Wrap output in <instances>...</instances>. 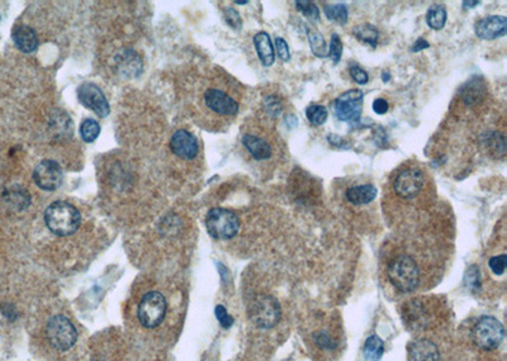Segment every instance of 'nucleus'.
<instances>
[{
    "label": "nucleus",
    "mask_w": 507,
    "mask_h": 361,
    "mask_svg": "<svg viewBox=\"0 0 507 361\" xmlns=\"http://www.w3.org/2000/svg\"><path fill=\"white\" fill-rule=\"evenodd\" d=\"M472 340L483 350H495L504 340V326L495 317H482L472 329Z\"/></svg>",
    "instance_id": "obj_7"
},
{
    "label": "nucleus",
    "mask_w": 507,
    "mask_h": 361,
    "mask_svg": "<svg viewBox=\"0 0 507 361\" xmlns=\"http://www.w3.org/2000/svg\"><path fill=\"white\" fill-rule=\"evenodd\" d=\"M376 188L370 184H355L345 191V199L348 203L354 205V207H363V205H368L376 198Z\"/></svg>",
    "instance_id": "obj_17"
},
{
    "label": "nucleus",
    "mask_w": 507,
    "mask_h": 361,
    "mask_svg": "<svg viewBox=\"0 0 507 361\" xmlns=\"http://www.w3.org/2000/svg\"><path fill=\"white\" fill-rule=\"evenodd\" d=\"M506 255H497V256H493L488 261V266L491 269L493 274L496 275H502L505 272L506 269Z\"/></svg>",
    "instance_id": "obj_32"
},
{
    "label": "nucleus",
    "mask_w": 507,
    "mask_h": 361,
    "mask_svg": "<svg viewBox=\"0 0 507 361\" xmlns=\"http://www.w3.org/2000/svg\"><path fill=\"white\" fill-rule=\"evenodd\" d=\"M466 286L473 292L481 289V272L478 266L472 265L468 268L466 272Z\"/></svg>",
    "instance_id": "obj_29"
},
{
    "label": "nucleus",
    "mask_w": 507,
    "mask_h": 361,
    "mask_svg": "<svg viewBox=\"0 0 507 361\" xmlns=\"http://www.w3.org/2000/svg\"><path fill=\"white\" fill-rule=\"evenodd\" d=\"M480 1H464L463 5L464 8H475V5H478Z\"/></svg>",
    "instance_id": "obj_40"
},
{
    "label": "nucleus",
    "mask_w": 507,
    "mask_h": 361,
    "mask_svg": "<svg viewBox=\"0 0 507 361\" xmlns=\"http://www.w3.org/2000/svg\"><path fill=\"white\" fill-rule=\"evenodd\" d=\"M46 332L49 344L60 351H66L71 349L78 340V334L74 325L64 316L52 317L47 323Z\"/></svg>",
    "instance_id": "obj_8"
},
{
    "label": "nucleus",
    "mask_w": 507,
    "mask_h": 361,
    "mask_svg": "<svg viewBox=\"0 0 507 361\" xmlns=\"http://www.w3.org/2000/svg\"><path fill=\"white\" fill-rule=\"evenodd\" d=\"M403 321L405 325L411 329H425L429 322V312L422 299H412L403 307Z\"/></svg>",
    "instance_id": "obj_16"
},
{
    "label": "nucleus",
    "mask_w": 507,
    "mask_h": 361,
    "mask_svg": "<svg viewBox=\"0 0 507 361\" xmlns=\"http://www.w3.org/2000/svg\"><path fill=\"white\" fill-rule=\"evenodd\" d=\"M264 110L265 113L269 115L270 118H277L282 112H283V100L282 98H279L278 95H269L267 98L264 99Z\"/></svg>",
    "instance_id": "obj_28"
},
{
    "label": "nucleus",
    "mask_w": 507,
    "mask_h": 361,
    "mask_svg": "<svg viewBox=\"0 0 507 361\" xmlns=\"http://www.w3.org/2000/svg\"><path fill=\"white\" fill-rule=\"evenodd\" d=\"M254 45L258 52V56L260 58L262 64L267 67L274 64L275 55H274V47L270 40L269 34L267 32H259L254 37Z\"/></svg>",
    "instance_id": "obj_20"
},
{
    "label": "nucleus",
    "mask_w": 507,
    "mask_h": 361,
    "mask_svg": "<svg viewBox=\"0 0 507 361\" xmlns=\"http://www.w3.org/2000/svg\"><path fill=\"white\" fill-rule=\"evenodd\" d=\"M216 317H217V320L220 321L223 329H229L234 325V318L229 316L223 305L216 307Z\"/></svg>",
    "instance_id": "obj_33"
},
{
    "label": "nucleus",
    "mask_w": 507,
    "mask_h": 361,
    "mask_svg": "<svg viewBox=\"0 0 507 361\" xmlns=\"http://www.w3.org/2000/svg\"><path fill=\"white\" fill-rule=\"evenodd\" d=\"M307 37H308L310 45H311L313 55L317 56V58H326V55H328V46H326V41H325L324 36L321 34L319 30L308 27L307 28Z\"/></svg>",
    "instance_id": "obj_22"
},
{
    "label": "nucleus",
    "mask_w": 507,
    "mask_h": 361,
    "mask_svg": "<svg viewBox=\"0 0 507 361\" xmlns=\"http://www.w3.org/2000/svg\"><path fill=\"white\" fill-rule=\"evenodd\" d=\"M350 75H352V80L359 84V85H365L369 82L368 73L361 69L360 66L354 65L350 67Z\"/></svg>",
    "instance_id": "obj_34"
},
{
    "label": "nucleus",
    "mask_w": 507,
    "mask_h": 361,
    "mask_svg": "<svg viewBox=\"0 0 507 361\" xmlns=\"http://www.w3.org/2000/svg\"><path fill=\"white\" fill-rule=\"evenodd\" d=\"M295 7L302 13L303 16L310 18L312 21H319V12L317 5L312 1H295Z\"/></svg>",
    "instance_id": "obj_30"
},
{
    "label": "nucleus",
    "mask_w": 507,
    "mask_h": 361,
    "mask_svg": "<svg viewBox=\"0 0 507 361\" xmlns=\"http://www.w3.org/2000/svg\"><path fill=\"white\" fill-rule=\"evenodd\" d=\"M139 320L146 329H155L165 318L166 301L159 292L145 294L139 304Z\"/></svg>",
    "instance_id": "obj_9"
},
{
    "label": "nucleus",
    "mask_w": 507,
    "mask_h": 361,
    "mask_svg": "<svg viewBox=\"0 0 507 361\" xmlns=\"http://www.w3.org/2000/svg\"><path fill=\"white\" fill-rule=\"evenodd\" d=\"M100 126L94 119H85L80 126V135L85 142H94L98 139Z\"/></svg>",
    "instance_id": "obj_27"
},
{
    "label": "nucleus",
    "mask_w": 507,
    "mask_h": 361,
    "mask_svg": "<svg viewBox=\"0 0 507 361\" xmlns=\"http://www.w3.org/2000/svg\"><path fill=\"white\" fill-rule=\"evenodd\" d=\"M33 179L37 187L52 191L58 189L63 183V170L56 161L43 160L36 166L33 172Z\"/></svg>",
    "instance_id": "obj_13"
},
{
    "label": "nucleus",
    "mask_w": 507,
    "mask_h": 361,
    "mask_svg": "<svg viewBox=\"0 0 507 361\" xmlns=\"http://www.w3.org/2000/svg\"><path fill=\"white\" fill-rule=\"evenodd\" d=\"M316 342L324 349H334L335 347L334 340L328 336V334H324V332L316 337Z\"/></svg>",
    "instance_id": "obj_37"
},
{
    "label": "nucleus",
    "mask_w": 507,
    "mask_h": 361,
    "mask_svg": "<svg viewBox=\"0 0 507 361\" xmlns=\"http://www.w3.org/2000/svg\"><path fill=\"white\" fill-rule=\"evenodd\" d=\"M78 99L84 107L89 108L95 115L104 118L111 109L103 91L93 82H84L78 89Z\"/></svg>",
    "instance_id": "obj_12"
},
{
    "label": "nucleus",
    "mask_w": 507,
    "mask_h": 361,
    "mask_svg": "<svg viewBox=\"0 0 507 361\" xmlns=\"http://www.w3.org/2000/svg\"><path fill=\"white\" fill-rule=\"evenodd\" d=\"M205 104L212 113L223 119L234 118L240 109L236 95L220 86H212L205 91Z\"/></svg>",
    "instance_id": "obj_6"
},
{
    "label": "nucleus",
    "mask_w": 507,
    "mask_h": 361,
    "mask_svg": "<svg viewBox=\"0 0 507 361\" xmlns=\"http://www.w3.org/2000/svg\"><path fill=\"white\" fill-rule=\"evenodd\" d=\"M364 94L359 89H352L343 93L334 102V113L336 117L348 124L358 122L363 110Z\"/></svg>",
    "instance_id": "obj_11"
},
{
    "label": "nucleus",
    "mask_w": 507,
    "mask_h": 361,
    "mask_svg": "<svg viewBox=\"0 0 507 361\" xmlns=\"http://www.w3.org/2000/svg\"><path fill=\"white\" fill-rule=\"evenodd\" d=\"M409 361H439L438 347L427 340L415 341L409 346Z\"/></svg>",
    "instance_id": "obj_18"
},
{
    "label": "nucleus",
    "mask_w": 507,
    "mask_h": 361,
    "mask_svg": "<svg viewBox=\"0 0 507 361\" xmlns=\"http://www.w3.org/2000/svg\"><path fill=\"white\" fill-rule=\"evenodd\" d=\"M430 45H429V42H426L424 38H418V42L414 45V47H412V52H418V51H421V49H427Z\"/></svg>",
    "instance_id": "obj_39"
},
{
    "label": "nucleus",
    "mask_w": 507,
    "mask_h": 361,
    "mask_svg": "<svg viewBox=\"0 0 507 361\" xmlns=\"http://www.w3.org/2000/svg\"><path fill=\"white\" fill-rule=\"evenodd\" d=\"M385 202L403 208L422 209L436 199L433 178L420 163L409 160L390 176L385 188Z\"/></svg>",
    "instance_id": "obj_1"
},
{
    "label": "nucleus",
    "mask_w": 507,
    "mask_h": 361,
    "mask_svg": "<svg viewBox=\"0 0 507 361\" xmlns=\"http://www.w3.org/2000/svg\"><path fill=\"white\" fill-rule=\"evenodd\" d=\"M12 36L16 47L25 54H31L38 46L36 32L28 25H16L13 30Z\"/></svg>",
    "instance_id": "obj_19"
},
{
    "label": "nucleus",
    "mask_w": 507,
    "mask_h": 361,
    "mask_svg": "<svg viewBox=\"0 0 507 361\" xmlns=\"http://www.w3.org/2000/svg\"><path fill=\"white\" fill-rule=\"evenodd\" d=\"M324 10L330 21H334L340 25H345L348 22V9L343 4H335V5L325 4Z\"/></svg>",
    "instance_id": "obj_26"
},
{
    "label": "nucleus",
    "mask_w": 507,
    "mask_h": 361,
    "mask_svg": "<svg viewBox=\"0 0 507 361\" xmlns=\"http://www.w3.org/2000/svg\"><path fill=\"white\" fill-rule=\"evenodd\" d=\"M447 9L442 4H433L426 13V23L433 30H442L447 23Z\"/></svg>",
    "instance_id": "obj_21"
},
{
    "label": "nucleus",
    "mask_w": 507,
    "mask_h": 361,
    "mask_svg": "<svg viewBox=\"0 0 507 361\" xmlns=\"http://www.w3.org/2000/svg\"><path fill=\"white\" fill-rule=\"evenodd\" d=\"M388 279L393 287L402 293H411L416 290L420 284V268L416 260L407 254L397 255L393 257L387 268Z\"/></svg>",
    "instance_id": "obj_3"
},
{
    "label": "nucleus",
    "mask_w": 507,
    "mask_h": 361,
    "mask_svg": "<svg viewBox=\"0 0 507 361\" xmlns=\"http://www.w3.org/2000/svg\"><path fill=\"white\" fill-rule=\"evenodd\" d=\"M275 47H277V51H278L279 58H282L283 61H288L289 58H291L288 43H286L283 38L277 37V38H275Z\"/></svg>",
    "instance_id": "obj_36"
},
{
    "label": "nucleus",
    "mask_w": 507,
    "mask_h": 361,
    "mask_svg": "<svg viewBox=\"0 0 507 361\" xmlns=\"http://www.w3.org/2000/svg\"><path fill=\"white\" fill-rule=\"evenodd\" d=\"M225 19H226V22H227L232 28H235V30H240V28H241L243 22H241L240 14H238V12H236L235 9H227V10L225 12Z\"/></svg>",
    "instance_id": "obj_35"
},
{
    "label": "nucleus",
    "mask_w": 507,
    "mask_h": 361,
    "mask_svg": "<svg viewBox=\"0 0 507 361\" xmlns=\"http://www.w3.org/2000/svg\"><path fill=\"white\" fill-rule=\"evenodd\" d=\"M328 109L319 104H312L306 109V117L313 126H322L328 121Z\"/></svg>",
    "instance_id": "obj_25"
},
{
    "label": "nucleus",
    "mask_w": 507,
    "mask_h": 361,
    "mask_svg": "<svg viewBox=\"0 0 507 361\" xmlns=\"http://www.w3.org/2000/svg\"><path fill=\"white\" fill-rule=\"evenodd\" d=\"M354 34L363 43H367V45H370L372 47H376L379 32H378V30L374 25H370V23H363V25H357L354 28Z\"/></svg>",
    "instance_id": "obj_24"
},
{
    "label": "nucleus",
    "mask_w": 507,
    "mask_h": 361,
    "mask_svg": "<svg viewBox=\"0 0 507 361\" xmlns=\"http://www.w3.org/2000/svg\"><path fill=\"white\" fill-rule=\"evenodd\" d=\"M205 226L208 233L216 240H229L235 237L240 230V220L238 216L229 209L213 208L205 218Z\"/></svg>",
    "instance_id": "obj_5"
},
{
    "label": "nucleus",
    "mask_w": 507,
    "mask_h": 361,
    "mask_svg": "<svg viewBox=\"0 0 507 361\" xmlns=\"http://www.w3.org/2000/svg\"><path fill=\"white\" fill-rule=\"evenodd\" d=\"M170 148L177 156L192 160L198 155L199 146L196 137L185 130H179L172 135L170 140Z\"/></svg>",
    "instance_id": "obj_15"
},
{
    "label": "nucleus",
    "mask_w": 507,
    "mask_h": 361,
    "mask_svg": "<svg viewBox=\"0 0 507 361\" xmlns=\"http://www.w3.org/2000/svg\"><path fill=\"white\" fill-rule=\"evenodd\" d=\"M507 31V19L504 16H484L475 23V32L482 40L504 37Z\"/></svg>",
    "instance_id": "obj_14"
},
{
    "label": "nucleus",
    "mask_w": 507,
    "mask_h": 361,
    "mask_svg": "<svg viewBox=\"0 0 507 361\" xmlns=\"http://www.w3.org/2000/svg\"><path fill=\"white\" fill-rule=\"evenodd\" d=\"M385 351L383 341L379 337L373 335L368 337L364 344V358L367 361H379Z\"/></svg>",
    "instance_id": "obj_23"
},
{
    "label": "nucleus",
    "mask_w": 507,
    "mask_h": 361,
    "mask_svg": "<svg viewBox=\"0 0 507 361\" xmlns=\"http://www.w3.org/2000/svg\"><path fill=\"white\" fill-rule=\"evenodd\" d=\"M45 221L52 233L58 236H70L79 229L82 217L74 205L58 200L47 207Z\"/></svg>",
    "instance_id": "obj_4"
},
{
    "label": "nucleus",
    "mask_w": 507,
    "mask_h": 361,
    "mask_svg": "<svg viewBox=\"0 0 507 361\" xmlns=\"http://www.w3.org/2000/svg\"><path fill=\"white\" fill-rule=\"evenodd\" d=\"M343 55V42L340 40L339 34L334 33L331 37V43H330V49H328V56L333 60L334 64H339L340 58Z\"/></svg>",
    "instance_id": "obj_31"
},
{
    "label": "nucleus",
    "mask_w": 507,
    "mask_h": 361,
    "mask_svg": "<svg viewBox=\"0 0 507 361\" xmlns=\"http://www.w3.org/2000/svg\"><path fill=\"white\" fill-rule=\"evenodd\" d=\"M236 4H240V5H244V4H247V1H235Z\"/></svg>",
    "instance_id": "obj_41"
},
{
    "label": "nucleus",
    "mask_w": 507,
    "mask_h": 361,
    "mask_svg": "<svg viewBox=\"0 0 507 361\" xmlns=\"http://www.w3.org/2000/svg\"><path fill=\"white\" fill-rule=\"evenodd\" d=\"M388 102L383 98H378L373 102V110L376 115H385L388 112Z\"/></svg>",
    "instance_id": "obj_38"
},
{
    "label": "nucleus",
    "mask_w": 507,
    "mask_h": 361,
    "mask_svg": "<svg viewBox=\"0 0 507 361\" xmlns=\"http://www.w3.org/2000/svg\"><path fill=\"white\" fill-rule=\"evenodd\" d=\"M243 146L250 154L255 161L270 163L283 159L284 148L278 139L274 137L273 132L262 128L260 131L247 132L243 136Z\"/></svg>",
    "instance_id": "obj_2"
},
{
    "label": "nucleus",
    "mask_w": 507,
    "mask_h": 361,
    "mask_svg": "<svg viewBox=\"0 0 507 361\" xmlns=\"http://www.w3.org/2000/svg\"><path fill=\"white\" fill-rule=\"evenodd\" d=\"M280 305L275 298L270 296H258L250 308V317L260 329H271L280 320Z\"/></svg>",
    "instance_id": "obj_10"
}]
</instances>
